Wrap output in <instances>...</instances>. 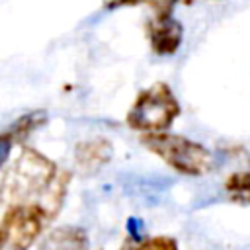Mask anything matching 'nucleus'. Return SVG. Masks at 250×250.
Listing matches in <instances>:
<instances>
[{
  "instance_id": "nucleus-8",
  "label": "nucleus",
  "mask_w": 250,
  "mask_h": 250,
  "mask_svg": "<svg viewBox=\"0 0 250 250\" xmlns=\"http://www.w3.org/2000/svg\"><path fill=\"white\" fill-rule=\"evenodd\" d=\"M47 119H49V115H47L45 109H31V111L20 115L8 127V131H10V135L14 137L16 143H23V141H27L31 137L33 131H37L39 127H43L47 123Z\"/></svg>"
},
{
  "instance_id": "nucleus-3",
  "label": "nucleus",
  "mask_w": 250,
  "mask_h": 250,
  "mask_svg": "<svg viewBox=\"0 0 250 250\" xmlns=\"http://www.w3.org/2000/svg\"><path fill=\"white\" fill-rule=\"evenodd\" d=\"M182 105L166 82H154L141 90L125 115V123L143 135L166 133V129L180 117Z\"/></svg>"
},
{
  "instance_id": "nucleus-5",
  "label": "nucleus",
  "mask_w": 250,
  "mask_h": 250,
  "mask_svg": "<svg viewBox=\"0 0 250 250\" xmlns=\"http://www.w3.org/2000/svg\"><path fill=\"white\" fill-rule=\"evenodd\" d=\"M146 37L152 53L170 57L182 45L184 25L174 16H152L146 21Z\"/></svg>"
},
{
  "instance_id": "nucleus-13",
  "label": "nucleus",
  "mask_w": 250,
  "mask_h": 250,
  "mask_svg": "<svg viewBox=\"0 0 250 250\" xmlns=\"http://www.w3.org/2000/svg\"><path fill=\"white\" fill-rule=\"evenodd\" d=\"M146 0H105L104 8L105 10H115V8H123V6H139Z\"/></svg>"
},
{
  "instance_id": "nucleus-10",
  "label": "nucleus",
  "mask_w": 250,
  "mask_h": 250,
  "mask_svg": "<svg viewBox=\"0 0 250 250\" xmlns=\"http://www.w3.org/2000/svg\"><path fill=\"white\" fill-rule=\"evenodd\" d=\"M135 250H180V246L174 236L158 234V236H150V238L139 242V246Z\"/></svg>"
},
{
  "instance_id": "nucleus-9",
  "label": "nucleus",
  "mask_w": 250,
  "mask_h": 250,
  "mask_svg": "<svg viewBox=\"0 0 250 250\" xmlns=\"http://www.w3.org/2000/svg\"><path fill=\"white\" fill-rule=\"evenodd\" d=\"M225 191L236 203L250 205V170L232 172L225 180Z\"/></svg>"
},
{
  "instance_id": "nucleus-2",
  "label": "nucleus",
  "mask_w": 250,
  "mask_h": 250,
  "mask_svg": "<svg viewBox=\"0 0 250 250\" xmlns=\"http://www.w3.org/2000/svg\"><path fill=\"white\" fill-rule=\"evenodd\" d=\"M141 145L158 156L168 168L182 176L197 178L205 176L213 168V154L207 146L176 133H152L141 135Z\"/></svg>"
},
{
  "instance_id": "nucleus-12",
  "label": "nucleus",
  "mask_w": 250,
  "mask_h": 250,
  "mask_svg": "<svg viewBox=\"0 0 250 250\" xmlns=\"http://www.w3.org/2000/svg\"><path fill=\"white\" fill-rule=\"evenodd\" d=\"M14 145H16V141H14V137L10 135V131H8V129L2 131V133H0V170H2V166L8 162Z\"/></svg>"
},
{
  "instance_id": "nucleus-7",
  "label": "nucleus",
  "mask_w": 250,
  "mask_h": 250,
  "mask_svg": "<svg viewBox=\"0 0 250 250\" xmlns=\"http://www.w3.org/2000/svg\"><path fill=\"white\" fill-rule=\"evenodd\" d=\"M39 250H88V232L74 225L57 227L47 234Z\"/></svg>"
},
{
  "instance_id": "nucleus-11",
  "label": "nucleus",
  "mask_w": 250,
  "mask_h": 250,
  "mask_svg": "<svg viewBox=\"0 0 250 250\" xmlns=\"http://www.w3.org/2000/svg\"><path fill=\"white\" fill-rule=\"evenodd\" d=\"M178 2H186L189 4L191 0H146V4L150 6V10L154 12V16H172L174 8Z\"/></svg>"
},
{
  "instance_id": "nucleus-4",
  "label": "nucleus",
  "mask_w": 250,
  "mask_h": 250,
  "mask_svg": "<svg viewBox=\"0 0 250 250\" xmlns=\"http://www.w3.org/2000/svg\"><path fill=\"white\" fill-rule=\"evenodd\" d=\"M53 217L39 203H12L0 219V250H31Z\"/></svg>"
},
{
  "instance_id": "nucleus-6",
  "label": "nucleus",
  "mask_w": 250,
  "mask_h": 250,
  "mask_svg": "<svg viewBox=\"0 0 250 250\" xmlns=\"http://www.w3.org/2000/svg\"><path fill=\"white\" fill-rule=\"evenodd\" d=\"M113 158V145L105 137H92L76 143L74 162L76 168L84 174H96L107 166Z\"/></svg>"
},
{
  "instance_id": "nucleus-1",
  "label": "nucleus",
  "mask_w": 250,
  "mask_h": 250,
  "mask_svg": "<svg viewBox=\"0 0 250 250\" xmlns=\"http://www.w3.org/2000/svg\"><path fill=\"white\" fill-rule=\"evenodd\" d=\"M59 166L43 152L21 146L18 158L4 172L0 180V201L12 203H43L49 195L57 176Z\"/></svg>"
}]
</instances>
